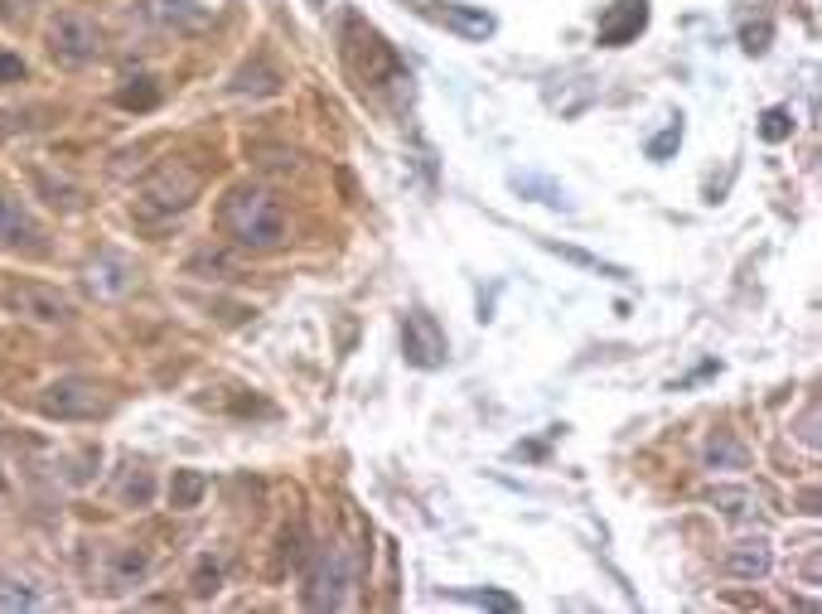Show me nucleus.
Returning a JSON list of instances; mask_svg holds the SVG:
<instances>
[{
	"label": "nucleus",
	"instance_id": "1",
	"mask_svg": "<svg viewBox=\"0 0 822 614\" xmlns=\"http://www.w3.org/2000/svg\"><path fill=\"white\" fill-rule=\"evenodd\" d=\"M218 228L237 247H276L286 237V208L281 198L257 190V184H237L218 204Z\"/></svg>",
	"mask_w": 822,
	"mask_h": 614
},
{
	"label": "nucleus",
	"instance_id": "2",
	"mask_svg": "<svg viewBox=\"0 0 822 614\" xmlns=\"http://www.w3.org/2000/svg\"><path fill=\"white\" fill-rule=\"evenodd\" d=\"M353 591V556L343 546H320L305 576V605L310 610H343Z\"/></svg>",
	"mask_w": 822,
	"mask_h": 614
},
{
	"label": "nucleus",
	"instance_id": "3",
	"mask_svg": "<svg viewBox=\"0 0 822 614\" xmlns=\"http://www.w3.org/2000/svg\"><path fill=\"white\" fill-rule=\"evenodd\" d=\"M39 411L54 421H92L107 411V392L88 378H59L39 392Z\"/></svg>",
	"mask_w": 822,
	"mask_h": 614
},
{
	"label": "nucleus",
	"instance_id": "4",
	"mask_svg": "<svg viewBox=\"0 0 822 614\" xmlns=\"http://www.w3.org/2000/svg\"><path fill=\"white\" fill-rule=\"evenodd\" d=\"M49 53H54L63 69H83V63H92L102 53V30L83 10H63V16L49 24Z\"/></svg>",
	"mask_w": 822,
	"mask_h": 614
},
{
	"label": "nucleus",
	"instance_id": "5",
	"mask_svg": "<svg viewBox=\"0 0 822 614\" xmlns=\"http://www.w3.org/2000/svg\"><path fill=\"white\" fill-rule=\"evenodd\" d=\"M198 198V170H189V165H161L155 170L151 180L141 184V213H179V208H189Z\"/></svg>",
	"mask_w": 822,
	"mask_h": 614
},
{
	"label": "nucleus",
	"instance_id": "6",
	"mask_svg": "<svg viewBox=\"0 0 822 614\" xmlns=\"http://www.w3.org/2000/svg\"><path fill=\"white\" fill-rule=\"evenodd\" d=\"M0 300H6V310H10V315L30 319V325H63V319L73 315V305L63 300L59 290L34 286V282H16V286H6V290H0Z\"/></svg>",
	"mask_w": 822,
	"mask_h": 614
},
{
	"label": "nucleus",
	"instance_id": "7",
	"mask_svg": "<svg viewBox=\"0 0 822 614\" xmlns=\"http://www.w3.org/2000/svg\"><path fill=\"white\" fill-rule=\"evenodd\" d=\"M402 354L411 368H441L450 358V344H445V329L435 325L427 310H411L402 319Z\"/></svg>",
	"mask_w": 822,
	"mask_h": 614
},
{
	"label": "nucleus",
	"instance_id": "8",
	"mask_svg": "<svg viewBox=\"0 0 822 614\" xmlns=\"http://www.w3.org/2000/svg\"><path fill=\"white\" fill-rule=\"evenodd\" d=\"M644 24H648V0H619V6H609V16L600 20V34L595 39H600L605 49H625L644 34Z\"/></svg>",
	"mask_w": 822,
	"mask_h": 614
},
{
	"label": "nucleus",
	"instance_id": "9",
	"mask_svg": "<svg viewBox=\"0 0 822 614\" xmlns=\"http://www.w3.org/2000/svg\"><path fill=\"white\" fill-rule=\"evenodd\" d=\"M769 566H774V546L764 538H746L726 552V571H731L736 581H764Z\"/></svg>",
	"mask_w": 822,
	"mask_h": 614
},
{
	"label": "nucleus",
	"instance_id": "10",
	"mask_svg": "<svg viewBox=\"0 0 822 614\" xmlns=\"http://www.w3.org/2000/svg\"><path fill=\"white\" fill-rule=\"evenodd\" d=\"M88 286H92V296H102V300L126 296V290H131V262L116 257V252L97 257V262L88 266Z\"/></svg>",
	"mask_w": 822,
	"mask_h": 614
},
{
	"label": "nucleus",
	"instance_id": "11",
	"mask_svg": "<svg viewBox=\"0 0 822 614\" xmlns=\"http://www.w3.org/2000/svg\"><path fill=\"white\" fill-rule=\"evenodd\" d=\"M223 0H161V20L179 24V30H208L218 20Z\"/></svg>",
	"mask_w": 822,
	"mask_h": 614
},
{
	"label": "nucleus",
	"instance_id": "12",
	"mask_svg": "<svg viewBox=\"0 0 822 614\" xmlns=\"http://www.w3.org/2000/svg\"><path fill=\"white\" fill-rule=\"evenodd\" d=\"M435 20H441L445 30L465 34V39H489V34H494V16H489V10H474V6H441V10H435Z\"/></svg>",
	"mask_w": 822,
	"mask_h": 614
},
{
	"label": "nucleus",
	"instance_id": "13",
	"mask_svg": "<svg viewBox=\"0 0 822 614\" xmlns=\"http://www.w3.org/2000/svg\"><path fill=\"white\" fill-rule=\"evenodd\" d=\"M707 499H711V509H721L726 518H750V513H760V493H750V489H740V484H716Z\"/></svg>",
	"mask_w": 822,
	"mask_h": 614
},
{
	"label": "nucleus",
	"instance_id": "14",
	"mask_svg": "<svg viewBox=\"0 0 822 614\" xmlns=\"http://www.w3.org/2000/svg\"><path fill=\"white\" fill-rule=\"evenodd\" d=\"M204 493H208V479L198 474V470H175V479H169V509H179V513H189L204 503Z\"/></svg>",
	"mask_w": 822,
	"mask_h": 614
},
{
	"label": "nucleus",
	"instance_id": "15",
	"mask_svg": "<svg viewBox=\"0 0 822 614\" xmlns=\"http://www.w3.org/2000/svg\"><path fill=\"white\" fill-rule=\"evenodd\" d=\"M513 190L518 194H533L537 204H547V208H562V213H572V194L562 190V184H552V180H537V175H513Z\"/></svg>",
	"mask_w": 822,
	"mask_h": 614
},
{
	"label": "nucleus",
	"instance_id": "16",
	"mask_svg": "<svg viewBox=\"0 0 822 614\" xmlns=\"http://www.w3.org/2000/svg\"><path fill=\"white\" fill-rule=\"evenodd\" d=\"M145 566H151V556H145L141 546H122V552H116L112 576H107V591H126V585H136L145 576Z\"/></svg>",
	"mask_w": 822,
	"mask_h": 614
},
{
	"label": "nucleus",
	"instance_id": "17",
	"mask_svg": "<svg viewBox=\"0 0 822 614\" xmlns=\"http://www.w3.org/2000/svg\"><path fill=\"white\" fill-rule=\"evenodd\" d=\"M34 237V223L10 194H0V243H30Z\"/></svg>",
	"mask_w": 822,
	"mask_h": 614
},
{
	"label": "nucleus",
	"instance_id": "18",
	"mask_svg": "<svg viewBox=\"0 0 822 614\" xmlns=\"http://www.w3.org/2000/svg\"><path fill=\"white\" fill-rule=\"evenodd\" d=\"M547 252H556L562 262H576V266H586V272H600L609 276V282H629V272L625 266H615V262H600V257H590V252H580V247H562V243H547Z\"/></svg>",
	"mask_w": 822,
	"mask_h": 614
},
{
	"label": "nucleus",
	"instance_id": "19",
	"mask_svg": "<svg viewBox=\"0 0 822 614\" xmlns=\"http://www.w3.org/2000/svg\"><path fill=\"white\" fill-rule=\"evenodd\" d=\"M707 464L711 470H740V464H746V446L731 440V436H716L707 446Z\"/></svg>",
	"mask_w": 822,
	"mask_h": 614
},
{
	"label": "nucleus",
	"instance_id": "20",
	"mask_svg": "<svg viewBox=\"0 0 822 614\" xmlns=\"http://www.w3.org/2000/svg\"><path fill=\"white\" fill-rule=\"evenodd\" d=\"M155 102H161V88H155L151 78H136L131 88L116 92V106H126V112H151Z\"/></svg>",
	"mask_w": 822,
	"mask_h": 614
},
{
	"label": "nucleus",
	"instance_id": "21",
	"mask_svg": "<svg viewBox=\"0 0 822 614\" xmlns=\"http://www.w3.org/2000/svg\"><path fill=\"white\" fill-rule=\"evenodd\" d=\"M39 605H44V600H39L24 581L0 576V610H39Z\"/></svg>",
	"mask_w": 822,
	"mask_h": 614
},
{
	"label": "nucleus",
	"instance_id": "22",
	"mask_svg": "<svg viewBox=\"0 0 822 614\" xmlns=\"http://www.w3.org/2000/svg\"><path fill=\"white\" fill-rule=\"evenodd\" d=\"M760 136L769 145H779V141L793 136V112H789V106H769V112L760 116Z\"/></svg>",
	"mask_w": 822,
	"mask_h": 614
},
{
	"label": "nucleus",
	"instance_id": "23",
	"mask_svg": "<svg viewBox=\"0 0 822 614\" xmlns=\"http://www.w3.org/2000/svg\"><path fill=\"white\" fill-rule=\"evenodd\" d=\"M769 39H774V24H769V20H754V24H746V30H740V49L760 59V53L769 49Z\"/></svg>",
	"mask_w": 822,
	"mask_h": 614
},
{
	"label": "nucleus",
	"instance_id": "24",
	"mask_svg": "<svg viewBox=\"0 0 822 614\" xmlns=\"http://www.w3.org/2000/svg\"><path fill=\"white\" fill-rule=\"evenodd\" d=\"M678 145H682V126L672 122L668 131H662V136H654V141H648V160H668L672 151H678Z\"/></svg>",
	"mask_w": 822,
	"mask_h": 614
},
{
	"label": "nucleus",
	"instance_id": "25",
	"mask_svg": "<svg viewBox=\"0 0 822 614\" xmlns=\"http://www.w3.org/2000/svg\"><path fill=\"white\" fill-rule=\"evenodd\" d=\"M218 581H223V566H214V562L204 556V562H198V571H194V591H198V595H214Z\"/></svg>",
	"mask_w": 822,
	"mask_h": 614
},
{
	"label": "nucleus",
	"instance_id": "26",
	"mask_svg": "<svg viewBox=\"0 0 822 614\" xmlns=\"http://www.w3.org/2000/svg\"><path fill=\"white\" fill-rule=\"evenodd\" d=\"M189 272H228V276H237V262H228L223 252H204V257H189Z\"/></svg>",
	"mask_w": 822,
	"mask_h": 614
},
{
	"label": "nucleus",
	"instance_id": "27",
	"mask_svg": "<svg viewBox=\"0 0 822 614\" xmlns=\"http://www.w3.org/2000/svg\"><path fill=\"white\" fill-rule=\"evenodd\" d=\"M126 503H151V493H155V484H151V474H145V470H136V474H131L126 479Z\"/></svg>",
	"mask_w": 822,
	"mask_h": 614
},
{
	"label": "nucleus",
	"instance_id": "28",
	"mask_svg": "<svg viewBox=\"0 0 822 614\" xmlns=\"http://www.w3.org/2000/svg\"><path fill=\"white\" fill-rule=\"evenodd\" d=\"M474 605H484V610H518V600L513 595H503V591H470Z\"/></svg>",
	"mask_w": 822,
	"mask_h": 614
},
{
	"label": "nucleus",
	"instance_id": "29",
	"mask_svg": "<svg viewBox=\"0 0 822 614\" xmlns=\"http://www.w3.org/2000/svg\"><path fill=\"white\" fill-rule=\"evenodd\" d=\"M20 78H24V59L0 49V83H20Z\"/></svg>",
	"mask_w": 822,
	"mask_h": 614
},
{
	"label": "nucleus",
	"instance_id": "30",
	"mask_svg": "<svg viewBox=\"0 0 822 614\" xmlns=\"http://www.w3.org/2000/svg\"><path fill=\"white\" fill-rule=\"evenodd\" d=\"M799 436H803V446H818V407H808V417L799 421Z\"/></svg>",
	"mask_w": 822,
	"mask_h": 614
},
{
	"label": "nucleus",
	"instance_id": "31",
	"mask_svg": "<svg viewBox=\"0 0 822 614\" xmlns=\"http://www.w3.org/2000/svg\"><path fill=\"white\" fill-rule=\"evenodd\" d=\"M0 489H6V479H0Z\"/></svg>",
	"mask_w": 822,
	"mask_h": 614
}]
</instances>
